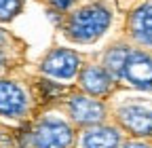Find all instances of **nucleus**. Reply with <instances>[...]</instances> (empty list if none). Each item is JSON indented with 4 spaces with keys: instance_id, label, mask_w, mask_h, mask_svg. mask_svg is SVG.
<instances>
[{
    "instance_id": "1a4fd4ad",
    "label": "nucleus",
    "mask_w": 152,
    "mask_h": 148,
    "mask_svg": "<svg viewBox=\"0 0 152 148\" xmlns=\"http://www.w3.org/2000/svg\"><path fill=\"white\" fill-rule=\"evenodd\" d=\"M131 36L142 45H152V4L140 7L129 19Z\"/></svg>"
},
{
    "instance_id": "20e7f679",
    "label": "nucleus",
    "mask_w": 152,
    "mask_h": 148,
    "mask_svg": "<svg viewBox=\"0 0 152 148\" xmlns=\"http://www.w3.org/2000/svg\"><path fill=\"white\" fill-rule=\"evenodd\" d=\"M123 76L137 89H152V57L144 51H131L125 59Z\"/></svg>"
},
{
    "instance_id": "f03ea898",
    "label": "nucleus",
    "mask_w": 152,
    "mask_h": 148,
    "mask_svg": "<svg viewBox=\"0 0 152 148\" xmlns=\"http://www.w3.org/2000/svg\"><path fill=\"white\" fill-rule=\"evenodd\" d=\"M72 129L59 119H45L32 131L34 148H70L72 146Z\"/></svg>"
},
{
    "instance_id": "6e6552de",
    "label": "nucleus",
    "mask_w": 152,
    "mask_h": 148,
    "mask_svg": "<svg viewBox=\"0 0 152 148\" xmlns=\"http://www.w3.org/2000/svg\"><path fill=\"white\" fill-rule=\"evenodd\" d=\"M112 78H114L112 74L106 68H99V66H87L80 72V85L91 95H106V93H110V89L114 85Z\"/></svg>"
},
{
    "instance_id": "423d86ee",
    "label": "nucleus",
    "mask_w": 152,
    "mask_h": 148,
    "mask_svg": "<svg viewBox=\"0 0 152 148\" xmlns=\"http://www.w3.org/2000/svg\"><path fill=\"white\" fill-rule=\"evenodd\" d=\"M68 108H70L72 119L80 125H95V123L104 121V116H106L104 104L93 97H87V95H74L70 100Z\"/></svg>"
},
{
    "instance_id": "39448f33",
    "label": "nucleus",
    "mask_w": 152,
    "mask_h": 148,
    "mask_svg": "<svg viewBox=\"0 0 152 148\" xmlns=\"http://www.w3.org/2000/svg\"><path fill=\"white\" fill-rule=\"evenodd\" d=\"M118 121L125 129L135 136L152 133V106L148 104H127L118 108Z\"/></svg>"
},
{
    "instance_id": "f8f14e48",
    "label": "nucleus",
    "mask_w": 152,
    "mask_h": 148,
    "mask_svg": "<svg viewBox=\"0 0 152 148\" xmlns=\"http://www.w3.org/2000/svg\"><path fill=\"white\" fill-rule=\"evenodd\" d=\"M21 0H0V21H11L13 17L21 11Z\"/></svg>"
},
{
    "instance_id": "ddd939ff",
    "label": "nucleus",
    "mask_w": 152,
    "mask_h": 148,
    "mask_svg": "<svg viewBox=\"0 0 152 148\" xmlns=\"http://www.w3.org/2000/svg\"><path fill=\"white\" fill-rule=\"evenodd\" d=\"M49 2L55 7V9H59V11H66L74 4V0H49Z\"/></svg>"
},
{
    "instance_id": "0eeeda50",
    "label": "nucleus",
    "mask_w": 152,
    "mask_h": 148,
    "mask_svg": "<svg viewBox=\"0 0 152 148\" xmlns=\"http://www.w3.org/2000/svg\"><path fill=\"white\" fill-rule=\"evenodd\" d=\"M28 108V100L23 89L11 83V81H2L0 78V114L4 116H21Z\"/></svg>"
},
{
    "instance_id": "f257e3e1",
    "label": "nucleus",
    "mask_w": 152,
    "mask_h": 148,
    "mask_svg": "<svg viewBox=\"0 0 152 148\" xmlns=\"http://www.w3.org/2000/svg\"><path fill=\"white\" fill-rule=\"evenodd\" d=\"M110 11L104 4H87L70 15L66 34L74 42H93L108 30Z\"/></svg>"
},
{
    "instance_id": "9d476101",
    "label": "nucleus",
    "mask_w": 152,
    "mask_h": 148,
    "mask_svg": "<svg viewBox=\"0 0 152 148\" xmlns=\"http://www.w3.org/2000/svg\"><path fill=\"white\" fill-rule=\"evenodd\" d=\"M118 131L112 127H93L83 133L80 146L83 148H116L118 146Z\"/></svg>"
},
{
    "instance_id": "9b49d317",
    "label": "nucleus",
    "mask_w": 152,
    "mask_h": 148,
    "mask_svg": "<svg viewBox=\"0 0 152 148\" xmlns=\"http://www.w3.org/2000/svg\"><path fill=\"white\" fill-rule=\"evenodd\" d=\"M129 55L127 47H112L106 57H104V68L112 74V76H123V68H125V59Z\"/></svg>"
},
{
    "instance_id": "7ed1b4c3",
    "label": "nucleus",
    "mask_w": 152,
    "mask_h": 148,
    "mask_svg": "<svg viewBox=\"0 0 152 148\" xmlns=\"http://www.w3.org/2000/svg\"><path fill=\"white\" fill-rule=\"evenodd\" d=\"M78 68H80V57L70 49H55L42 59V72L61 81L76 76Z\"/></svg>"
},
{
    "instance_id": "4468645a",
    "label": "nucleus",
    "mask_w": 152,
    "mask_h": 148,
    "mask_svg": "<svg viewBox=\"0 0 152 148\" xmlns=\"http://www.w3.org/2000/svg\"><path fill=\"white\" fill-rule=\"evenodd\" d=\"M123 148H150L148 144H140V142H129V144H125Z\"/></svg>"
}]
</instances>
